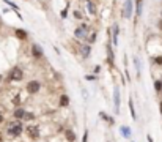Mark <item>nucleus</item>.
Masks as SVG:
<instances>
[{
  "instance_id": "1",
  "label": "nucleus",
  "mask_w": 162,
  "mask_h": 142,
  "mask_svg": "<svg viewBox=\"0 0 162 142\" xmlns=\"http://www.w3.org/2000/svg\"><path fill=\"white\" fill-rule=\"evenodd\" d=\"M22 131H24V123H22L21 120H16V122H11L10 125H8L6 128V133L13 137H17L22 134Z\"/></svg>"
},
{
  "instance_id": "2",
  "label": "nucleus",
  "mask_w": 162,
  "mask_h": 142,
  "mask_svg": "<svg viewBox=\"0 0 162 142\" xmlns=\"http://www.w3.org/2000/svg\"><path fill=\"white\" fill-rule=\"evenodd\" d=\"M134 11V2L132 0H124L123 8H121V17L123 19H131Z\"/></svg>"
},
{
  "instance_id": "3",
  "label": "nucleus",
  "mask_w": 162,
  "mask_h": 142,
  "mask_svg": "<svg viewBox=\"0 0 162 142\" xmlns=\"http://www.w3.org/2000/svg\"><path fill=\"white\" fill-rule=\"evenodd\" d=\"M88 25L85 24V22H82L79 27H76V30H74V36L76 38H79V40H87L88 38Z\"/></svg>"
},
{
  "instance_id": "4",
  "label": "nucleus",
  "mask_w": 162,
  "mask_h": 142,
  "mask_svg": "<svg viewBox=\"0 0 162 142\" xmlns=\"http://www.w3.org/2000/svg\"><path fill=\"white\" fill-rule=\"evenodd\" d=\"M22 79H24V71L17 66L13 68L10 71V74H8V81H11V82H17V81H22Z\"/></svg>"
},
{
  "instance_id": "5",
  "label": "nucleus",
  "mask_w": 162,
  "mask_h": 142,
  "mask_svg": "<svg viewBox=\"0 0 162 142\" xmlns=\"http://www.w3.org/2000/svg\"><path fill=\"white\" fill-rule=\"evenodd\" d=\"M39 89H41V84L38 81H30L29 84L25 85V90L29 92L30 95H35V93H38L39 92Z\"/></svg>"
},
{
  "instance_id": "6",
  "label": "nucleus",
  "mask_w": 162,
  "mask_h": 142,
  "mask_svg": "<svg viewBox=\"0 0 162 142\" xmlns=\"http://www.w3.org/2000/svg\"><path fill=\"white\" fill-rule=\"evenodd\" d=\"M120 101H121V97H120V89L117 85L113 87V104H115V114H120Z\"/></svg>"
},
{
  "instance_id": "7",
  "label": "nucleus",
  "mask_w": 162,
  "mask_h": 142,
  "mask_svg": "<svg viewBox=\"0 0 162 142\" xmlns=\"http://www.w3.org/2000/svg\"><path fill=\"white\" fill-rule=\"evenodd\" d=\"M32 56L35 58H43L44 57V51L39 44H32Z\"/></svg>"
},
{
  "instance_id": "8",
  "label": "nucleus",
  "mask_w": 162,
  "mask_h": 142,
  "mask_svg": "<svg viewBox=\"0 0 162 142\" xmlns=\"http://www.w3.org/2000/svg\"><path fill=\"white\" fill-rule=\"evenodd\" d=\"M110 35H112V41H113V44L117 46V44H118V36H120V27H118V24H113Z\"/></svg>"
},
{
  "instance_id": "9",
  "label": "nucleus",
  "mask_w": 162,
  "mask_h": 142,
  "mask_svg": "<svg viewBox=\"0 0 162 142\" xmlns=\"http://www.w3.org/2000/svg\"><path fill=\"white\" fill-rule=\"evenodd\" d=\"M27 133H29V136L33 137V139L39 137V130H38V126H35V125H32V126L27 128Z\"/></svg>"
},
{
  "instance_id": "10",
  "label": "nucleus",
  "mask_w": 162,
  "mask_h": 142,
  "mask_svg": "<svg viewBox=\"0 0 162 142\" xmlns=\"http://www.w3.org/2000/svg\"><path fill=\"white\" fill-rule=\"evenodd\" d=\"M113 51H112V46H110V41L107 43V63L110 66H113Z\"/></svg>"
},
{
  "instance_id": "11",
  "label": "nucleus",
  "mask_w": 162,
  "mask_h": 142,
  "mask_svg": "<svg viewBox=\"0 0 162 142\" xmlns=\"http://www.w3.org/2000/svg\"><path fill=\"white\" fill-rule=\"evenodd\" d=\"M143 13V0H135V19L140 17Z\"/></svg>"
},
{
  "instance_id": "12",
  "label": "nucleus",
  "mask_w": 162,
  "mask_h": 142,
  "mask_svg": "<svg viewBox=\"0 0 162 142\" xmlns=\"http://www.w3.org/2000/svg\"><path fill=\"white\" fill-rule=\"evenodd\" d=\"M25 109H22V107H17L14 112H13V115H14L16 120H24V115H25Z\"/></svg>"
},
{
  "instance_id": "13",
  "label": "nucleus",
  "mask_w": 162,
  "mask_h": 142,
  "mask_svg": "<svg viewBox=\"0 0 162 142\" xmlns=\"http://www.w3.org/2000/svg\"><path fill=\"white\" fill-rule=\"evenodd\" d=\"M14 35L19 40H27L29 38V33H27V30H24V29H14Z\"/></svg>"
},
{
  "instance_id": "14",
  "label": "nucleus",
  "mask_w": 162,
  "mask_h": 142,
  "mask_svg": "<svg viewBox=\"0 0 162 142\" xmlns=\"http://www.w3.org/2000/svg\"><path fill=\"white\" fill-rule=\"evenodd\" d=\"M87 8H88V13H90L91 16L98 14V10H96V5H95L93 0H88V2H87Z\"/></svg>"
},
{
  "instance_id": "15",
  "label": "nucleus",
  "mask_w": 162,
  "mask_h": 142,
  "mask_svg": "<svg viewBox=\"0 0 162 142\" xmlns=\"http://www.w3.org/2000/svg\"><path fill=\"white\" fill-rule=\"evenodd\" d=\"M58 104H60V107H66L68 104H69V97H68V95H62V97H60Z\"/></svg>"
},
{
  "instance_id": "16",
  "label": "nucleus",
  "mask_w": 162,
  "mask_h": 142,
  "mask_svg": "<svg viewBox=\"0 0 162 142\" xmlns=\"http://www.w3.org/2000/svg\"><path fill=\"white\" fill-rule=\"evenodd\" d=\"M120 133H121V134H123V137H131V128H129V126H121V128H120Z\"/></svg>"
},
{
  "instance_id": "17",
  "label": "nucleus",
  "mask_w": 162,
  "mask_h": 142,
  "mask_svg": "<svg viewBox=\"0 0 162 142\" xmlns=\"http://www.w3.org/2000/svg\"><path fill=\"white\" fill-rule=\"evenodd\" d=\"M90 52H91V46H90V44H85V46H82V56H84L85 58L90 56Z\"/></svg>"
},
{
  "instance_id": "18",
  "label": "nucleus",
  "mask_w": 162,
  "mask_h": 142,
  "mask_svg": "<svg viewBox=\"0 0 162 142\" xmlns=\"http://www.w3.org/2000/svg\"><path fill=\"white\" fill-rule=\"evenodd\" d=\"M65 136H66V139H68L69 142H74V141H76V133L71 131V130H68L66 133H65Z\"/></svg>"
},
{
  "instance_id": "19",
  "label": "nucleus",
  "mask_w": 162,
  "mask_h": 142,
  "mask_svg": "<svg viewBox=\"0 0 162 142\" xmlns=\"http://www.w3.org/2000/svg\"><path fill=\"white\" fill-rule=\"evenodd\" d=\"M129 111H131V117L135 120L137 115H135V109H134V101H132V98H129Z\"/></svg>"
},
{
  "instance_id": "20",
  "label": "nucleus",
  "mask_w": 162,
  "mask_h": 142,
  "mask_svg": "<svg viewBox=\"0 0 162 142\" xmlns=\"http://www.w3.org/2000/svg\"><path fill=\"white\" fill-rule=\"evenodd\" d=\"M134 65H135V70H137V76H140V73H142V66H140V60L135 57L134 58Z\"/></svg>"
},
{
  "instance_id": "21",
  "label": "nucleus",
  "mask_w": 162,
  "mask_h": 142,
  "mask_svg": "<svg viewBox=\"0 0 162 142\" xmlns=\"http://www.w3.org/2000/svg\"><path fill=\"white\" fill-rule=\"evenodd\" d=\"M3 2H5V3H6V5H8V6H11V8H13V10H14V11L17 13V10H19V6H17V5H16V3H14V2H11V0H3ZM17 14H19V13H17Z\"/></svg>"
},
{
  "instance_id": "22",
  "label": "nucleus",
  "mask_w": 162,
  "mask_h": 142,
  "mask_svg": "<svg viewBox=\"0 0 162 142\" xmlns=\"http://www.w3.org/2000/svg\"><path fill=\"white\" fill-rule=\"evenodd\" d=\"M154 90L161 92L162 90V81H154Z\"/></svg>"
},
{
  "instance_id": "23",
  "label": "nucleus",
  "mask_w": 162,
  "mask_h": 142,
  "mask_svg": "<svg viewBox=\"0 0 162 142\" xmlns=\"http://www.w3.org/2000/svg\"><path fill=\"white\" fill-rule=\"evenodd\" d=\"M33 118H35V114H32V112H25L24 120H33Z\"/></svg>"
},
{
  "instance_id": "24",
  "label": "nucleus",
  "mask_w": 162,
  "mask_h": 142,
  "mask_svg": "<svg viewBox=\"0 0 162 142\" xmlns=\"http://www.w3.org/2000/svg\"><path fill=\"white\" fill-rule=\"evenodd\" d=\"M82 142H88V130L84 131V137H82Z\"/></svg>"
},
{
  "instance_id": "25",
  "label": "nucleus",
  "mask_w": 162,
  "mask_h": 142,
  "mask_svg": "<svg viewBox=\"0 0 162 142\" xmlns=\"http://www.w3.org/2000/svg\"><path fill=\"white\" fill-rule=\"evenodd\" d=\"M154 63H156V65H162V56L156 57V58H154Z\"/></svg>"
},
{
  "instance_id": "26",
  "label": "nucleus",
  "mask_w": 162,
  "mask_h": 142,
  "mask_svg": "<svg viewBox=\"0 0 162 142\" xmlns=\"http://www.w3.org/2000/svg\"><path fill=\"white\" fill-rule=\"evenodd\" d=\"M90 35H91V36H90V38H88V40H90V43H93V41L96 40V32H91V33H90Z\"/></svg>"
},
{
  "instance_id": "27",
  "label": "nucleus",
  "mask_w": 162,
  "mask_h": 142,
  "mask_svg": "<svg viewBox=\"0 0 162 142\" xmlns=\"http://www.w3.org/2000/svg\"><path fill=\"white\" fill-rule=\"evenodd\" d=\"M74 17H76V19H82V13L80 11H74Z\"/></svg>"
},
{
  "instance_id": "28",
  "label": "nucleus",
  "mask_w": 162,
  "mask_h": 142,
  "mask_svg": "<svg viewBox=\"0 0 162 142\" xmlns=\"http://www.w3.org/2000/svg\"><path fill=\"white\" fill-rule=\"evenodd\" d=\"M66 16H68V5H66V8H65V10L62 11V17H63V19H65Z\"/></svg>"
},
{
  "instance_id": "29",
  "label": "nucleus",
  "mask_w": 162,
  "mask_h": 142,
  "mask_svg": "<svg viewBox=\"0 0 162 142\" xmlns=\"http://www.w3.org/2000/svg\"><path fill=\"white\" fill-rule=\"evenodd\" d=\"M99 71H101V66H99V65H96V66H95V70H93V73H95V74H98Z\"/></svg>"
},
{
  "instance_id": "30",
  "label": "nucleus",
  "mask_w": 162,
  "mask_h": 142,
  "mask_svg": "<svg viewBox=\"0 0 162 142\" xmlns=\"http://www.w3.org/2000/svg\"><path fill=\"white\" fill-rule=\"evenodd\" d=\"M157 27H159V29H161V30H162V19H161V21H159V24H157Z\"/></svg>"
},
{
  "instance_id": "31",
  "label": "nucleus",
  "mask_w": 162,
  "mask_h": 142,
  "mask_svg": "<svg viewBox=\"0 0 162 142\" xmlns=\"http://www.w3.org/2000/svg\"><path fill=\"white\" fill-rule=\"evenodd\" d=\"M148 142H154V141L151 139V136H148Z\"/></svg>"
},
{
  "instance_id": "32",
  "label": "nucleus",
  "mask_w": 162,
  "mask_h": 142,
  "mask_svg": "<svg viewBox=\"0 0 162 142\" xmlns=\"http://www.w3.org/2000/svg\"><path fill=\"white\" fill-rule=\"evenodd\" d=\"M159 109H161V114H162V101H161V106H159Z\"/></svg>"
},
{
  "instance_id": "33",
  "label": "nucleus",
  "mask_w": 162,
  "mask_h": 142,
  "mask_svg": "<svg viewBox=\"0 0 162 142\" xmlns=\"http://www.w3.org/2000/svg\"><path fill=\"white\" fill-rule=\"evenodd\" d=\"M0 142H2V136H0Z\"/></svg>"
},
{
  "instance_id": "34",
  "label": "nucleus",
  "mask_w": 162,
  "mask_h": 142,
  "mask_svg": "<svg viewBox=\"0 0 162 142\" xmlns=\"http://www.w3.org/2000/svg\"><path fill=\"white\" fill-rule=\"evenodd\" d=\"M161 17H162V11H161Z\"/></svg>"
},
{
  "instance_id": "35",
  "label": "nucleus",
  "mask_w": 162,
  "mask_h": 142,
  "mask_svg": "<svg viewBox=\"0 0 162 142\" xmlns=\"http://www.w3.org/2000/svg\"><path fill=\"white\" fill-rule=\"evenodd\" d=\"M0 22H2V17H0Z\"/></svg>"
},
{
  "instance_id": "36",
  "label": "nucleus",
  "mask_w": 162,
  "mask_h": 142,
  "mask_svg": "<svg viewBox=\"0 0 162 142\" xmlns=\"http://www.w3.org/2000/svg\"><path fill=\"white\" fill-rule=\"evenodd\" d=\"M87 2H88V0H87Z\"/></svg>"
},
{
  "instance_id": "37",
  "label": "nucleus",
  "mask_w": 162,
  "mask_h": 142,
  "mask_svg": "<svg viewBox=\"0 0 162 142\" xmlns=\"http://www.w3.org/2000/svg\"><path fill=\"white\" fill-rule=\"evenodd\" d=\"M161 92H162V90H161Z\"/></svg>"
}]
</instances>
